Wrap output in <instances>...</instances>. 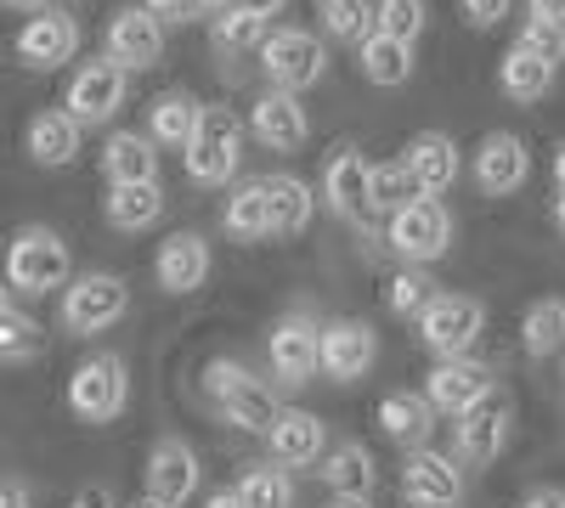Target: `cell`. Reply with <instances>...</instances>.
Wrapping results in <instances>:
<instances>
[{
  "label": "cell",
  "instance_id": "6da1fadb",
  "mask_svg": "<svg viewBox=\"0 0 565 508\" xmlns=\"http://www.w3.org/2000/svg\"><path fill=\"white\" fill-rule=\"evenodd\" d=\"M204 396H210V407H215L221 424L249 430V435H266V430L277 424V412H282V401L249 374L238 356H215V361L204 367Z\"/></svg>",
  "mask_w": 565,
  "mask_h": 508
},
{
  "label": "cell",
  "instance_id": "7a4b0ae2",
  "mask_svg": "<svg viewBox=\"0 0 565 508\" xmlns=\"http://www.w3.org/2000/svg\"><path fill=\"white\" fill-rule=\"evenodd\" d=\"M244 136H249V125L238 114L221 108V102H204L193 142L181 148L186 181H199V187H226V181H238V170H244Z\"/></svg>",
  "mask_w": 565,
  "mask_h": 508
},
{
  "label": "cell",
  "instance_id": "3957f363",
  "mask_svg": "<svg viewBox=\"0 0 565 508\" xmlns=\"http://www.w3.org/2000/svg\"><path fill=\"white\" fill-rule=\"evenodd\" d=\"M0 277H7L12 294L40 300V294L68 289L74 255H68L63 233H52V226H23V233H12V244H7V271H0Z\"/></svg>",
  "mask_w": 565,
  "mask_h": 508
},
{
  "label": "cell",
  "instance_id": "277c9868",
  "mask_svg": "<svg viewBox=\"0 0 565 508\" xmlns=\"http://www.w3.org/2000/svg\"><path fill=\"white\" fill-rule=\"evenodd\" d=\"M125 311H130V289H125V277H114V271H79V277H68L63 305H57L63 328L74 339L108 334Z\"/></svg>",
  "mask_w": 565,
  "mask_h": 508
},
{
  "label": "cell",
  "instance_id": "5b68a950",
  "mask_svg": "<svg viewBox=\"0 0 565 508\" xmlns=\"http://www.w3.org/2000/svg\"><path fill=\"white\" fill-rule=\"evenodd\" d=\"M509 435H514V401H509L503 385H492L469 412H458V424H452V457H458V464H469V469H487V464H498V457H503Z\"/></svg>",
  "mask_w": 565,
  "mask_h": 508
},
{
  "label": "cell",
  "instance_id": "8992f818",
  "mask_svg": "<svg viewBox=\"0 0 565 508\" xmlns=\"http://www.w3.org/2000/svg\"><path fill=\"white\" fill-rule=\"evenodd\" d=\"M125 401H130V367H125V356L97 350V356H85L74 367L68 407H74L79 424H114L119 412H125Z\"/></svg>",
  "mask_w": 565,
  "mask_h": 508
},
{
  "label": "cell",
  "instance_id": "52a82bcc",
  "mask_svg": "<svg viewBox=\"0 0 565 508\" xmlns=\"http://www.w3.org/2000/svg\"><path fill=\"white\" fill-rule=\"evenodd\" d=\"M260 68H266L271 90H289V97H300V90H311V85L328 74V45H322V34H311V29H266V40H260Z\"/></svg>",
  "mask_w": 565,
  "mask_h": 508
},
{
  "label": "cell",
  "instance_id": "ba28073f",
  "mask_svg": "<svg viewBox=\"0 0 565 508\" xmlns=\"http://www.w3.org/2000/svg\"><path fill=\"white\" fill-rule=\"evenodd\" d=\"M380 361V334L373 322L362 316H334L322 322V339H317V374H328L334 385H362Z\"/></svg>",
  "mask_w": 565,
  "mask_h": 508
},
{
  "label": "cell",
  "instance_id": "9c48e42d",
  "mask_svg": "<svg viewBox=\"0 0 565 508\" xmlns=\"http://www.w3.org/2000/svg\"><path fill=\"white\" fill-rule=\"evenodd\" d=\"M481 328H487V305L476 294H436L418 311V339L436 350V361L469 356V345L481 339Z\"/></svg>",
  "mask_w": 565,
  "mask_h": 508
},
{
  "label": "cell",
  "instance_id": "30bf717a",
  "mask_svg": "<svg viewBox=\"0 0 565 508\" xmlns=\"http://www.w3.org/2000/svg\"><path fill=\"white\" fill-rule=\"evenodd\" d=\"M391 249L407 260V266H436L447 249H452V215L441 198H413L402 204L391 220Z\"/></svg>",
  "mask_w": 565,
  "mask_h": 508
},
{
  "label": "cell",
  "instance_id": "8fae6325",
  "mask_svg": "<svg viewBox=\"0 0 565 508\" xmlns=\"http://www.w3.org/2000/svg\"><path fill=\"white\" fill-rule=\"evenodd\" d=\"M125 90H130V74L103 52V57H90L74 68L68 79V97H63V114L85 130V125H108L119 108H125Z\"/></svg>",
  "mask_w": 565,
  "mask_h": 508
},
{
  "label": "cell",
  "instance_id": "7c38bea8",
  "mask_svg": "<svg viewBox=\"0 0 565 508\" xmlns=\"http://www.w3.org/2000/svg\"><path fill=\"white\" fill-rule=\"evenodd\" d=\"M317 339H322V322L306 316V311H289L271 322L266 334V361L282 385H306L317 374Z\"/></svg>",
  "mask_w": 565,
  "mask_h": 508
},
{
  "label": "cell",
  "instance_id": "4fadbf2b",
  "mask_svg": "<svg viewBox=\"0 0 565 508\" xmlns=\"http://www.w3.org/2000/svg\"><path fill=\"white\" fill-rule=\"evenodd\" d=\"M367 175H373V164L356 148H334L322 164V198L351 226H380L373 220V198H367Z\"/></svg>",
  "mask_w": 565,
  "mask_h": 508
},
{
  "label": "cell",
  "instance_id": "5bb4252c",
  "mask_svg": "<svg viewBox=\"0 0 565 508\" xmlns=\"http://www.w3.org/2000/svg\"><path fill=\"white\" fill-rule=\"evenodd\" d=\"M148 491L141 497H153V502H164V508H186L193 502V491H199V452L186 446L181 435H164V441H153V452H148Z\"/></svg>",
  "mask_w": 565,
  "mask_h": 508
},
{
  "label": "cell",
  "instance_id": "9a60e30c",
  "mask_svg": "<svg viewBox=\"0 0 565 508\" xmlns=\"http://www.w3.org/2000/svg\"><path fill=\"white\" fill-rule=\"evenodd\" d=\"M266 452L277 469H317L328 452V424L306 407H282L277 424L266 430Z\"/></svg>",
  "mask_w": 565,
  "mask_h": 508
},
{
  "label": "cell",
  "instance_id": "2e32d148",
  "mask_svg": "<svg viewBox=\"0 0 565 508\" xmlns=\"http://www.w3.org/2000/svg\"><path fill=\"white\" fill-rule=\"evenodd\" d=\"M74 52H79V23H74L68 12H57V7H45L40 18H29V23L18 29V63L34 68V74L63 68Z\"/></svg>",
  "mask_w": 565,
  "mask_h": 508
},
{
  "label": "cell",
  "instance_id": "e0dca14e",
  "mask_svg": "<svg viewBox=\"0 0 565 508\" xmlns=\"http://www.w3.org/2000/svg\"><path fill=\"white\" fill-rule=\"evenodd\" d=\"M469 175H476V187L487 198H509V193L526 187L532 153H526V142L514 130H492L487 142H481V153H476V164H469Z\"/></svg>",
  "mask_w": 565,
  "mask_h": 508
},
{
  "label": "cell",
  "instance_id": "ac0fdd59",
  "mask_svg": "<svg viewBox=\"0 0 565 508\" xmlns=\"http://www.w3.org/2000/svg\"><path fill=\"white\" fill-rule=\"evenodd\" d=\"M402 170L413 175L418 198H441L452 181H458L463 159H458V142H452L447 130H418L413 142L402 148Z\"/></svg>",
  "mask_w": 565,
  "mask_h": 508
},
{
  "label": "cell",
  "instance_id": "d6986e66",
  "mask_svg": "<svg viewBox=\"0 0 565 508\" xmlns=\"http://www.w3.org/2000/svg\"><path fill=\"white\" fill-rule=\"evenodd\" d=\"M402 491H407V502H447V508H458V497H463L458 457L436 452V446H413L407 464H402Z\"/></svg>",
  "mask_w": 565,
  "mask_h": 508
},
{
  "label": "cell",
  "instance_id": "ffe728a7",
  "mask_svg": "<svg viewBox=\"0 0 565 508\" xmlns=\"http://www.w3.org/2000/svg\"><path fill=\"white\" fill-rule=\"evenodd\" d=\"M108 57H114L125 74L153 68V63L164 57V23H159V18H148L141 7L114 12V23H108Z\"/></svg>",
  "mask_w": 565,
  "mask_h": 508
},
{
  "label": "cell",
  "instance_id": "44dd1931",
  "mask_svg": "<svg viewBox=\"0 0 565 508\" xmlns=\"http://www.w3.org/2000/svg\"><path fill=\"white\" fill-rule=\"evenodd\" d=\"M249 130H255V142L266 153H295L311 136V119H306L300 97H289V90H266V97H255Z\"/></svg>",
  "mask_w": 565,
  "mask_h": 508
},
{
  "label": "cell",
  "instance_id": "7402d4cb",
  "mask_svg": "<svg viewBox=\"0 0 565 508\" xmlns=\"http://www.w3.org/2000/svg\"><path fill=\"white\" fill-rule=\"evenodd\" d=\"M492 385H498V379L487 374L476 356H452V361H436L430 385H424V401H430L436 412H452V419H458V412H469Z\"/></svg>",
  "mask_w": 565,
  "mask_h": 508
},
{
  "label": "cell",
  "instance_id": "603a6c76",
  "mask_svg": "<svg viewBox=\"0 0 565 508\" xmlns=\"http://www.w3.org/2000/svg\"><path fill=\"white\" fill-rule=\"evenodd\" d=\"M153 277L164 294H199L210 283V238L199 233H175L159 244V260H153Z\"/></svg>",
  "mask_w": 565,
  "mask_h": 508
},
{
  "label": "cell",
  "instance_id": "cb8c5ba5",
  "mask_svg": "<svg viewBox=\"0 0 565 508\" xmlns=\"http://www.w3.org/2000/svg\"><path fill=\"white\" fill-rule=\"evenodd\" d=\"M260 187H266V215H271V238H300L311 215H317V193L306 187L300 175L289 170H277V175H260Z\"/></svg>",
  "mask_w": 565,
  "mask_h": 508
},
{
  "label": "cell",
  "instance_id": "d4e9b609",
  "mask_svg": "<svg viewBox=\"0 0 565 508\" xmlns=\"http://www.w3.org/2000/svg\"><path fill=\"white\" fill-rule=\"evenodd\" d=\"M23 153H29L40 170H63V164H74V159H79V125H74L63 108L34 114L29 130H23Z\"/></svg>",
  "mask_w": 565,
  "mask_h": 508
},
{
  "label": "cell",
  "instance_id": "484cf974",
  "mask_svg": "<svg viewBox=\"0 0 565 508\" xmlns=\"http://www.w3.org/2000/svg\"><path fill=\"white\" fill-rule=\"evenodd\" d=\"M317 475H322V486L334 491V497H373V486H380V464H373V452L362 441L328 446Z\"/></svg>",
  "mask_w": 565,
  "mask_h": 508
},
{
  "label": "cell",
  "instance_id": "4316f807",
  "mask_svg": "<svg viewBox=\"0 0 565 508\" xmlns=\"http://www.w3.org/2000/svg\"><path fill=\"white\" fill-rule=\"evenodd\" d=\"M103 175L108 187H130V181H159V148L141 130H114L103 142Z\"/></svg>",
  "mask_w": 565,
  "mask_h": 508
},
{
  "label": "cell",
  "instance_id": "83f0119b",
  "mask_svg": "<svg viewBox=\"0 0 565 508\" xmlns=\"http://www.w3.org/2000/svg\"><path fill=\"white\" fill-rule=\"evenodd\" d=\"M199 114H204V102L193 97V90H164V97H153V108H148V142L153 148H186L193 142V130H199Z\"/></svg>",
  "mask_w": 565,
  "mask_h": 508
},
{
  "label": "cell",
  "instance_id": "f1b7e54d",
  "mask_svg": "<svg viewBox=\"0 0 565 508\" xmlns=\"http://www.w3.org/2000/svg\"><path fill=\"white\" fill-rule=\"evenodd\" d=\"M380 430L396 441V446H430V430H436V407L424 401V390H391L380 401Z\"/></svg>",
  "mask_w": 565,
  "mask_h": 508
},
{
  "label": "cell",
  "instance_id": "f546056e",
  "mask_svg": "<svg viewBox=\"0 0 565 508\" xmlns=\"http://www.w3.org/2000/svg\"><path fill=\"white\" fill-rule=\"evenodd\" d=\"M498 90L509 102H543L548 90H554V63H543V57H532L521 40L503 52V63H498Z\"/></svg>",
  "mask_w": 565,
  "mask_h": 508
},
{
  "label": "cell",
  "instance_id": "4dcf8cb0",
  "mask_svg": "<svg viewBox=\"0 0 565 508\" xmlns=\"http://www.w3.org/2000/svg\"><path fill=\"white\" fill-rule=\"evenodd\" d=\"M108 226L114 233H148L164 215V187L159 181H130V187H108Z\"/></svg>",
  "mask_w": 565,
  "mask_h": 508
},
{
  "label": "cell",
  "instance_id": "1f68e13d",
  "mask_svg": "<svg viewBox=\"0 0 565 508\" xmlns=\"http://www.w3.org/2000/svg\"><path fill=\"white\" fill-rule=\"evenodd\" d=\"M221 226H226V238H238V244H266V238H271V215H266L260 175L232 187V198H226V209H221Z\"/></svg>",
  "mask_w": 565,
  "mask_h": 508
},
{
  "label": "cell",
  "instance_id": "d6a6232c",
  "mask_svg": "<svg viewBox=\"0 0 565 508\" xmlns=\"http://www.w3.org/2000/svg\"><path fill=\"white\" fill-rule=\"evenodd\" d=\"M356 68H362V79L367 85H407L413 79V45H402V40H391V34H380L373 29L362 45H356Z\"/></svg>",
  "mask_w": 565,
  "mask_h": 508
},
{
  "label": "cell",
  "instance_id": "836d02e7",
  "mask_svg": "<svg viewBox=\"0 0 565 508\" xmlns=\"http://www.w3.org/2000/svg\"><path fill=\"white\" fill-rule=\"evenodd\" d=\"M521 350L532 361H548V356L565 350V300L559 294H543V300L526 305V316H521Z\"/></svg>",
  "mask_w": 565,
  "mask_h": 508
},
{
  "label": "cell",
  "instance_id": "e575fe53",
  "mask_svg": "<svg viewBox=\"0 0 565 508\" xmlns=\"http://www.w3.org/2000/svg\"><path fill=\"white\" fill-rule=\"evenodd\" d=\"M232 491H238L244 508H295V480H289V469H277V464H244Z\"/></svg>",
  "mask_w": 565,
  "mask_h": 508
},
{
  "label": "cell",
  "instance_id": "d590c367",
  "mask_svg": "<svg viewBox=\"0 0 565 508\" xmlns=\"http://www.w3.org/2000/svg\"><path fill=\"white\" fill-rule=\"evenodd\" d=\"M317 18H322V34L362 45L373 34V0H317Z\"/></svg>",
  "mask_w": 565,
  "mask_h": 508
},
{
  "label": "cell",
  "instance_id": "8d00e7d4",
  "mask_svg": "<svg viewBox=\"0 0 565 508\" xmlns=\"http://www.w3.org/2000/svg\"><path fill=\"white\" fill-rule=\"evenodd\" d=\"M367 198H373V220H391L402 204L418 198V187H413V175L402 170V159H396V164H373V175H367Z\"/></svg>",
  "mask_w": 565,
  "mask_h": 508
},
{
  "label": "cell",
  "instance_id": "74e56055",
  "mask_svg": "<svg viewBox=\"0 0 565 508\" xmlns=\"http://www.w3.org/2000/svg\"><path fill=\"white\" fill-rule=\"evenodd\" d=\"M424 23H430V7H424V0H373V29L402 40V45H418Z\"/></svg>",
  "mask_w": 565,
  "mask_h": 508
},
{
  "label": "cell",
  "instance_id": "f35d334b",
  "mask_svg": "<svg viewBox=\"0 0 565 508\" xmlns=\"http://www.w3.org/2000/svg\"><path fill=\"white\" fill-rule=\"evenodd\" d=\"M210 34H215L221 52H255V45L266 40V18H255L249 7H238V0H232L221 18H210Z\"/></svg>",
  "mask_w": 565,
  "mask_h": 508
},
{
  "label": "cell",
  "instance_id": "ab89813d",
  "mask_svg": "<svg viewBox=\"0 0 565 508\" xmlns=\"http://www.w3.org/2000/svg\"><path fill=\"white\" fill-rule=\"evenodd\" d=\"M385 300H391L396 316H413V322H418V311L436 300V277H430V266H402V271L391 277Z\"/></svg>",
  "mask_w": 565,
  "mask_h": 508
},
{
  "label": "cell",
  "instance_id": "60d3db41",
  "mask_svg": "<svg viewBox=\"0 0 565 508\" xmlns=\"http://www.w3.org/2000/svg\"><path fill=\"white\" fill-rule=\"evenodd\" d=\"M40 345H45V328L34 316H23V311L0 316V361H29V356H40Z\"/></svg>",
  "mask_w": 565,
  "mask_h": 508
},
{
  "label": "cell",
  "instance_id": "b9f144b4",
  "mask_svg": "<svg viewBox=\"0 0 565 508\" xmlns=\"http://www.w3.org/2000/svg\"><path fill=\"white\" fill-rule=\"evenodd\" d=\"M232 0H141V12L159 23H199V18H221Z\"/></svg>",
  "mask_w": 565,
  "mask_h": 508
},
{
  "label": "cell",
  "instance_id": "7bdbcfd3",
  "mask_svg": "<svg viewBox=\"0 0 565 508\" xmlns=\"http://www.w3.org/2000/svg\"><path fill=\"white\" fill-rule=\"evenodd\" d=\"M514 40H521V45H526V52H532V57H543V63H554V68L565 63V34H559L554 23H543V18H526V29H521V34H514Z\"/></svg>",
  "mask_w": 565,
  "mask_h": 508
},
{
  "label": "cell",
  "instance_id": "ee69618b",
  "mask_svg": "<svg viewBox=\"0 0 565 508\" xmlns=\"http://www.w3.org/2000/svg\"><path fill=\"white\" fill-rule=\"evenodd\" d=\"M509 7H514V0H458V12H463L469 29H498L509 18Z\"/></svg>",
  "mask_w": 565,
  "mask_h": 508
},
{
  "label": "cell",
  "instance_id": "f6af8a7d",
  "mask_svg": "<svg viewBox=\"0 0 565 508\" xmlns=\"http://www.w3.org/2000/svg\"><path fill=\"white\" fill-rule=\"evenodd\" d=\"M68 508H119V502H114V491H108V486H79Z\"/></svg>",
  "mask_w": 565,
  "mask_h": 508
},
{
  "label": "cell",
  "instance_id": "bcb514c9",
  "mask_svg": "<svg viewBox=\"0 0 565 508\" xmlns=\"http://www.w3.org/2000/svg\"><path fill=\"white\" fill-rule=\"evenodd\" d=\"M526 7H532V18H543V23H554L565 34V0H526Z\"/></svg>",
  "mask_w": 565,
  "mask_h": 508
},
{
  "label": "cell",
  "instance_id": "7dc6e473",
  "mask_svg": "<svg viewBox=\"0 0 565 508\" xmlns=\"http://www.w3.org/2000/svg\"><path fill=\"white\" fill-rule=\"evenodd\" d=\"M0 508H29V486L23 480H0Z\"/></svg>",
  "mask_w": 565,
  "mask_h": 508
},
{
  "label": "cell",
  "instance_id": "c3c4849f",
  "mask_svg": "<svg viewBox=\"0 0 565 508\" xmlns=\"http://www.w3.org/2000/svg\"><path fill=\"white\" fill-rule=\"evenodd\" d=\"M521 508H565V491H559V486H537Z\"/></svg>",
  "mask_w": 565,
  "mask_h": 508
},
{
  "label": "cell",
  "instance_id": "681fc988",
  "mask_svg": "<svg viewBox=\"0 0 565 508\" xmlns=\"http://www.w3.org/2000/svg\"><path fill=\"white\" fill-rule=\"evenodd\" d=\"M238 7H249L255 18H266V23H271V18H277L282 7H289V0H238Z\"/></svg>",
  "mask_w": 565,
  "mask_h": 508
},
{
  "label": "cell",
  "instance_id": "f907efd6",
  "mask_svg": "<svg viewBox=\"0 0 565 508\" xmlns=\"http://www.w3.org/2000/svg\"><path fill=\"white\" fill-rule=\"evenodd\" d=\"M0 7H12V12H29V18H40L45 7H52V0H0Z\"/></svg>",
  "mask_w": 565,
  "mask_h": 508
},
{
  "label": "cell",
  "instance_id": "816d5d0a",
  "mask_svg": "<svg viewBox=\"0 0 565 508\" xmlns=\"http://www.w3.org/2000/svg\"><path fill=\"white\" fill-rule=\"evenodd\" d=\"M204 508H244V502H238V491L226 486V491H210V502H204Z\"/></svg>",
  "mask_w": 565,
  "mask_h": 508
},
{
  "label": "cell",
  "instance_id": "f5cc1de1",
  "mask_svg": "<svg viewBox=\"0 0 565 508\" xmlns=\"http://www.w3.org/2000/svg\"><path fill=\"white\" fill-rule=\"evenodd\" d=\"M554 187H559V198H565V142L554 148Z\"/></svg>",
  "mask_w": 565,
  "mask_h": 508
},
{
  "label": "cell",
  "instance_id": "db71d44e",
  "mask_svg": "<svg viewBox=\"0 0 565 508\" xmlns=\"http://www.w3.org/2000/svg\"><path fill=\"white\" fill-rule=\"evenodd\" d=\"M328 508H373V497H334Z\"/></svg>",
  "mask_w": 565,
  "mask_h": 508
},
{
  "label": "cell",
  "instance_id": "11a10c76",
  "mask_svg": "<svg viewBox=\"0 0 565 508\" xmlns=\"http://www.w3.org/2000/svg\"><path fill=\"white\" fill-rule=\"evenodd\" d=\"M12 311V289H7V277H0V316Z\"/></svg>",
  "mask_w": 565,
  "mask_h": 508
},
{
  "label": "cell",
  "instance_id": "9f6ffc18",
  "mask_svg": "<svg viewBox=\"0 0 565 508\" xmlns=\"http://www.w3.org/2000/svg\"><path fill=\"white\" fill-rule=\"evenodd\" d=\"M554 226H559V238H565V198H554Z\"/></svg>",
  "mask_w": 565,
  "mask_h": 508
},
{
  "label": "cell",
  "instance_id": "6f0895ef",
  "mask_svg": "<svg viewBox=\"0 0 565 508\" xmlns=\"http://www.w3.org/2000/svg\"><path fill=\"white\" fill-rule=\"evenodd\" d=\"M130 508H164V502H153V497H141V502H130Z\"/></svg>",
  "mask_w": 565,
  "mask_h": 508
},
{
  "label": "cell",
  "instance_id": "680465c9",
  "mask_svg": "<svg viewBox=\"0 0 565 508\" xmlns=\"http://www.w3.org/2000/svg\"><path fill=\"white\" fill-rule=\"evenodd\" d=\"M407 508H447V502H407Z\"/></svg>",
  "mask_w": 565,
  "mask_h": 508
}]
</instances>
